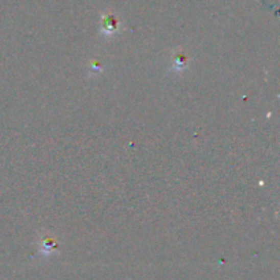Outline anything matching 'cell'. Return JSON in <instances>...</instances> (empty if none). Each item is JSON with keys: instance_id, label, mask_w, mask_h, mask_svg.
I'll return each instance as SVG.
<instances>
[{"instance_id": "1", "label": "cell", "mask_w": 280, "mask_h": 280, "mask_svg": "<svg viewBox=\"0 0 280 280\" xmlns=\"http://www.w3.org/2000/svg\"><path fill=\"white\" fill-rule=\"evenodd\" d=\"M103 26H104L105 30L112 32V30L116 29V26H118L116 18L112 17V15H108L107 18H104V21H103Z\"/></svg>"}]
</instances>
